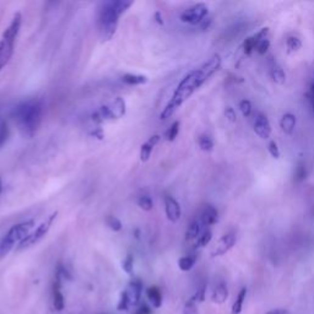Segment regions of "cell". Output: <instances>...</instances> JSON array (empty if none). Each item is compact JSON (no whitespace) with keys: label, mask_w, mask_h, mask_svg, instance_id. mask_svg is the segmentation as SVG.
<instances>
[{"label":"cell","mask_w":314,"mask_h":314,"mask_svg":"<svg viewBox=\"0 0 314 314\" xmlns=\"http://www.w3.org/2000/svg\"><path fill=\"white\" fill-rule=\"evenodd\" d=\"M220 66L221 57L218 54H215L208 62L204 63L200 68L188 73L178 83L171 99L160 113V119L166 120L171 118L176 113L177 109L182 106L206 80H209L220 69Z\"/></svg>","instance_id":"cell-1"},{"label":"cell","mask_w":314,"mask_h":314,"mask_svg":"<svg viewBox=\"0 0 314 314\" xmlns=\"http://www.w3.org/2000/svg\"><path fill=\"white\" fill-rule=\"evenodd\" d=\"M132 5V1H124V0H111L101 4L97 24H99V34L103 41H109L115 36L119 17Z\"/></svg>","instance_id":"cell-2"},{"label":"cell","mask_w":314,"mask_h":314,"mask_svg":"<svg viewBox=\"0 0 314 314\" xmlns=\"http://www.w3.org/2000/svg\"><path fill=\"white\" fill-rule=\"evenodd\" d=\"M18 129L24 135L33 136L38 130L43 116V103L36 99H27L16 106L13 112Z\"/></svg>","instance_id":"cell-3"},{"label":"cell","mask_w":314,"mask_h":314,"mask_svg":"<svg viewBox=\"0 0 314 314\" xmlns=\"http://www.w3.org/2000/svg\"><path fill=\"white\" fill-rule=\"evenodd\" d=\"M21 25H22V16L20 13H16L9 26L1 34V38H0V71L5 68L13 58L14 52H15L16 41H17V37L20 34Z\"/></svg>","instance_id":"cell-4"},{"label":"cell","mask_w":314,"mask_h":314,"mask_svg":"<svg viewBox=\"0 0 314 314\" xmlns=\"http://www.w3.org/2000/svg\"><path fill=\"white\" fill-rule=\"evenodd\" d=\"M34 225H36V221L31 218V220L22 221V222L16 223V225L11 226V229L6 232L3 239L0 241V257H4V255L8 254L15 246L17 247L25 237L29 236Z\"/></svg>","instance_id":"cell-5"},{"label":"cell","mask_w":314,"mask_h":314,"mask_svg":"<svg viewBox=\"0 0 314 314\" xmlns=\"http://www.w3.org/2000/svg\"><path fill=\"white\" fill-rule=\"evenodd\" d=\"M57 216H58V211H55V213H53L52 215L48 216V217L46 218L41 225H38V226L36 227L34 231L30 232L29 236L25 237V238L20 242V244L16 247V250H17V252H20V250H25L27 249V248H30V247L36 246L38 242H41L42 239L48 234V232H50V227H52L53 222L55 221Z\"/></svg>","instance_id":"cell-6"},{"label":"cell","mask_w":314,"mask_h":314,"mask_svg":"<svg viewBox=\"0 0 314 314\" xmlns=\"http://www.w3.org/2000/svg\"><path fill=\"white\" fill-rule=\"evenodd\" d=\"M209 8L206 4L198 3L192 5L190 8L185 9L182 14H181V20L184 24L189 25H199L201 24L205 17L208 16Z\"/></svg>","instance_id":"cell-7"},{"label":"cell","mask_w":314,"mask_h":314,"mask_svg":"<svg viewBox=\"0 0 314 314\" xmlns=\"http://www.w3.org/2000/svg\"><path fill=\"white\" fill-rule=\"evenodd\" d=\"M143 281L140 279H132L129 283H128L127 288L123 292L127 296L128 302H129L130 308L138 306L141 301V295H143Z\"/></svg>","instance_id":"cell-8"},{"label":"cell","mask_w":314,"mask_h":314,"mask_svg":"<svg viewBox=\"0 0 314 314\" xmlns=\"http://www.w3.org/2000/svg\"><path fill=\"white\" fill-rule=\"evenodd\" d=\"M107 109V115H108V119H120L124 117L125 112H127V104L122 97H117L109 104H104Z\"/></svg>","instance_id":"cell-9"},{"label":"cell","mask_w":314,"mask_h":314,"mask_svg":"<svg viewBox=\"0 0 314 314\" xmlns=\"http://www.w3.org/2000/svg\"><path fill=\"white\" fill-rule=\"evenodd\" d=\"M236 241L237 238L234 233H227L223 237H221L218 243L216 244V247L214 248L213 252H211V257H220V255L226 254L232 247L236 244Z\"/></svg>","instance_id":"cell-10"},{"label":"cell","mask_w":314,"mask_h":314,"mask_svg":"<svg viewBox=\"0 0 314 314\" xmlns=\"http://www.w3.org/2000/svg\"><path fill=\"white\" fill-rule=\"evenodd\" d=\"M165 211H166V216L171 222H177L181 218L182 211H181V206H179L178 201L174 199L171 195H165Z\"/></svg>","instance_id":"cell-11"},{"label":"cell","mask_w":314,"mask_h":314,"mask_svg":"<svg viewBox=\"0 0 314 314\" xmlns=\"http://www.w3.org/2000/svg\"><path fill=\"white\" fill-rule=\"evenodd\" d=\"M254 132L259 138L269 139L271 135V125L269 119L265 115L259 113L255 118L254 122Z\"/></svg>","instance_id":"cell-12"},{"label":"cell","mask_w":314,"mask_h":314,"mask_svg":"<svg viewBox=\"0 0 314 314\" xmlns=\"http://www.w3.org/2000/svg\"><path fill=\"white\" fill-rule=\"evenodd\" d=\"M60 288H62V280L55 278L52 288V301L53 307H54V309L57 312H62L65 308V297Z\"/></svg>","instance_id":"cell-13"},{"label":"cell","mask_w":314,"mask_h":314,"mask_svg":"<svg viewBox=\"0 0 314 314\" xmlns=\"http://www.w3.org/2000/svg\"><path fill=\"white\" fill-rule=\"evenodd\" d=\"M160 140H161V136H160L159 134H155V135L150 136V138H149V140L141 145V148H140V160L141 161L143 162L149 161V159L151 157V153H152L153 149H155V146L160 143Z\"/></svg>","instance_id":"cell-14"},{"label":"cell","mask_w":314,"mask_h":314,"mask_svg":"<svg viewBox=\"0 0 314 314\" xmlns=\"http://www.w3.org/2000/svg\"><path fill=\"white\" fill-rule=\"evenodd\" d=\"M198 220L203 226H211L217 221V210L213 205H205Z\"/></svg>","instance_id":"cell-15"},{"label":"cell","mask_w":314,"mask_h":314,"mask_svg":"<svg viewBox=\"0 0 314 314\" xmlns=\"http://www.w3.org/2000/svg\"><path fill=\"white\" fill-rule=\"evenodd\" d=\"M229 298V288L225 282H220L216 285V287L213 290L211 294V301L216 304H222Z\"/></svg>","instance_id":"cell-16"},{"label":"cell","mask_w":314,"mask_h":314,"mask_svg":"<svg viewBox=\"0 0 314 314\" xmlns=\"http://www.w3.org/2000/svg\"><path fill=\"white\" fill-rule=\"evenodd\" d=\"M146 297L153 308L157 309L162 306V292L157 286H150L146 290Z\"/></svg>","instance_id":"cell-17"},{"label":"cell","mask_w":314,"mask_h":314,"mask_svg":"<svg viewBox=\"0 0 314 314\" xmlns=\"http://www.w3.org/2000/svg\"><path fill=\"white\" fill-rule=\"evenodd\" d=\"M201 223L198 218L193 220L192 222L189 223V226H188L187 232H185V241L187 242H192V241H197L198 237L201 234Z\"/></svg>","instance_id":"cell-18"},{"label":"cell","mask_w":314,"mask_h":314,"mask_svg":"<svg viewBox=\"0 0 314 314\" xmlns=\"http://www.w3.org/2000/svg\"><path fill=\"white\" fill-rule=\"evenodd\" d=\"M280 127L283 132L286 134H292L296 127V116L291 115V113H286L282 116L280 120Z\"/></svg>","instance_id":"cell-19"},{"label":"cell","mask_w":314,"mask_h":314,"mask_svg":"<svg viewBox=\"0 0 314 314\" xmlns=\"http://www.w3.org/2000/svg\"><path fill=\"white\" fill-rule=\"evenodd\" d=\"M122 81L128 86H139L148 81L145 75H136V74H125L123 75Z\"/></svg>","instance_id":"cell-20"},{"label":"cell","mask_w":314,"mask_h":314,"mask_svg":"<svg viewBox=\"0 0 314 314\" xmlns=\"http://www.w3.org/2000/svg\"><path fill=\"white\" fill-rule=\"evenodd\" d=\"M246 296H247V288L242 287L241 291L238 292V296H237L236 301L233 302V306H232V309H231V314H241L242 309H243L244 301H246Z\"/></svg>","instance_id":"cell-21"},{"label":"cell","mask_w":314,"mask_h":314,"mask_svg":"<svg viewBox=\"0 0 314 314\" xmlns=\"http://www.w3.org/2000/svg\"><path fill=\"white\" fill-rule=\"evenodd\" d=\"M195 262H197L195 255H185L178 260V266L182 271H189L195 265Z\"/></svg>","instance_id":"cell-22"},{"label":"cell","mask_w":314,"mask_h":314,"mask_svg":"<svg viewBox=\"0 0 314 314\" xmlns=\"http://www.w3.org/2000/svg\"><path fill=\"white\" fill-rule=\"evenodd\" d=\"M211 238H213V232L206 230V231L201 232L199 237H198L197 242H195V249H200V248H204V247L208 246L210 243Z\"/></svg>","instance_id":"cell-23"},{"label":"cell","mask_w":314,"mask_h":314,"mask_svg":"<svg viewBox=\"0 0 314 314\" xmlns=\"http://www.w3.org/2000/svg\"><path fill=\"white\" fill-rule=\"evenodd\" d=\"M270 76L273 79V81L275 83H279V85H282L286 81V74L280 66H274L270 71Z\"/></svg>","instance_id":"cell-24"},{"label":"cell","mask_w":314,"mask_h":314,"mask_svg":"<svg viewBox=\"0 0 314 314\" xmlns=\"http://www.w3.org/2000/svg\"><path fill=\"white\" fill-rule=\"evenodd\" d=\"M198 144H199V148L203 151H206V152L211 151L214 148L213 139H211L209 135H205V134L199 136V139H198Z\"/></svg>","instance_id":"cell-25"},{"label":"cell","mask_w":314,"mask_h":314,"mask_svg":"<svg viewBox=\"0 0 314 314\" xmlns=\"http://www.w3.org/2000/svg\"><path fill=\"white\" fill-rule=\"evenodd\" d=\"M138 205L139 208L143 209V210L151 211L153 208V201L152 199H151V197H149V195H141L138 199Z\"/></svg>","instance_id":"cell-26"},{"label":"cell","mask_w":314,"mask_h":314,"mask_svg":"<svg viewBox=\"0 0 314 314\" xmlns=\"http://www.w3.org/2000/svg\"><path fill=\"white\" fill-rule=\"evenodd\" d=\"M106 225L108 226V229H111L112 231L115 232H119L120 230L123 229L122 222H120L119 218L116 217V216H108V217L106 218Z\"/></svg>","instance_id":"cell-27"},{"label":"cell","mask_w":314,"mask_h":314,"mask_svg":"<svg viewBox=\"0 0 314 314\" xmlns=\"http://www.w3.org/2000/svg\"><path fill=\"white\" fill-rule=\"evenodd\" d=\"M10 132H9V125L6 122H0V149L3 148L8 141Z\"/></svg>","instance_id":"cell-28"},{"label":"cell","mask_w":314,"mask_h":314,"mask_svg":"<svg viewBox=\"0 0 314 314\" xmlns=\"http://www.w3.org/2000/svg\"><path fill=\"white\" fill-rule=\"evenodd\" d=\"M179 125H181V123L178 122V120H176L174 123H172L171 127L167 129L166 132V140L167 141H173L174 139L177 138V135H178L179 132Z\"/></svg>","instance_id":"cell-29"},{"label":"cell","mask_w":314,"mask_h":314,"mask_svg":"<svg viewBox=\"0 0 314 314\" xmlns=\"http://www.w3.org/2000/svg\"><path fill=\"white\" fill-rule=\"evenodd\" d=\"M286 46H287V48L290 52H297L298 50H301L302 42H301V39L297 38V37L291 36V37H288L287 41H286Z\"/></svg>","instance_id":"cell-30"},{"label":"cell","mask_w":314,"mask_h":314,"mask_svg":"<svg viewBox=\"0 0 314 314\" xmlns=\"http://www.w3.org/2000/svg\"><path fill=\"white\" fill-rule=\"evenodd\" d=\"M122 267L128 275H132V271H134V257L132 254H128L124 258V260L122 262Z\"/></svg>","instance_id":"cell-31"},{"label":"cell","mask_w":314,"mask_h":314,"mask_svg":"<svg viewBox=\"0 0 314 314\" xmlns=\"http://www.w3.org/2000/svg\"><path fill=\"white\" fill-rule=\"evenodd\" d=\"M182 314H199L198 311V303L195 301H193L192 298H189L187 301V303L184 304Z\"/></svg>","instance_id":"cell-32"},{"label":"cell","mask_w":314,"mask_h":314,"mask_svg":"<svg viewBox=\"0 0 314 314\" xmlns=\"http://www.w3.org/2000/svg\"><path fill=\"white\" fill-rule=\"evenodd\" d=\"M257 44L258 42L255 41L253 37H249V38H247L246 42H244L243 44V48H244V53H246L247 55L252 54L253 50H257Z\"/></svg>","instance_id":"cell-33"},{"label":"cell","mask_w":314,"mask_h":314,"mask_svg":"<svg viewBox=\"0 0 314 314\" xmlns=\"http://www.w3.org/2000/svg\"><path fill=\"white\" fill-rule=\"evenodd\" d=\"M205 295H206V285H203L198 288L197 292H195L190 298H192L193 301L197 302V303H201V302L205 301Z\"/></svg>","instance_id":"cell-34"},{"label":"cell","mask_w":314,"mask_h":314,"mask_svg":"<svg viewBox=\"0 0 314 314\" xmlns=\"http://www.w3.org/2000/svg\"><path fill=\"white\" fill-rule=\"evenodd\" d=\"M117 309L119 312H128L130 309L129 302H128V298H127V296H125L124 292H122V294H120L119 301H118V304H117Z\"/></svg>","instance_id":"cell-35"},{"label":"cell","mask_w":314,"mask_h":314,"mask_svg":"<svg viewBox=\"0 0 314 314\" xmlns=\"http://www.w3.org/2000/svg\"><path fill=\"white\" fill-rule=\"evenodd\" d=\"M239 109H241L242 115H243L244 117H249L250 113H252V103H250L248 99H243V101H241V103H239Z\"/></svg>","instance_id":"cell-36"},{"label":"cell","mask_w":314,"mask_h":314,"mask_svg":"<svg viewBox=\"0 0 314 314\" xmlns=\"http://www.w3.org/2000/svg\"><path fill=\"white\" fill-rule=\"evenodd\" d=\"M269 47H270V41L269 39H263V41L258 42L257 44V52L259 53V54H265V53L267 52V50H269Z\"/></svg>","instance_id":"cell-37"},{"label":"cell","mask_w":314,"mask_h":314,"mask_svg":"<svg viewBox=\"0 0 314 314\" xmlns=\"http://www.w3.org/2000/svg\"><path fill=\"white\" fill-rule=\"evenodd\" d=\"M306 178V167L303 165H299L296 168V173H295V179L296 182H302Z\"/></svg>","instance_id":"cell-38"},{"label":"cell","mask_w":314,"mask_h":314,"mask_svg":"<svg viewBox=\"0 0 314 314\" xmlns=\"http://www.w3.org/2000/svg\"><path fill=\"white\" fill-rule=\"evenodd\" d=\"M267 148H269V152H270V155L273 156L274 159H279L280 157V150H279L278 144L275 141H270Z\"/></svg>","instance_id":"cell-39"},{"label":"cell","mask_w":314,"mask_h":314,"mask_svg":"<svg viewBox=\"0 0 314 314\" xmlns=\"http://www.w3.org/2000/svg\"><path fill=\"white\" fill-rule=\"evenodd\" d=\"M225 116H226V118L231 123H234L237 120L236 111H234V109L232 108V107H227V108L225 109Z\"/></svg>","instance_id":"cell-40"},{"label":"cell","mask_w":314,"mask_h":314,"mask_svg":"<svg viewBox=\"0 0 314 314\" xmlns=\"http://www.w3.org/2000/svg\"><path fill=\"white\" fill-rule=\"evenodd\" d=\"M135 314H152V309L148 304H141L135 311Z\"/></svg>","instance_id":"cell-41"},{"label":"cell","mask_w":314,"mask_h":314,"mask_svg":"<svg viewBox=\"0 0 314 314\" xmlns=\"http://www.w3.org/2000/svg\"><path fill=\"white\" fill-rule=\"evenodd\" d=\"M91 136L99 139V140H102V139L104 138V134H103V132H102L101 128H97L96 130H94V132H91Z\"/></svg>","instance_id":"cell-42"},{"label":"cell","mask_w":314,"mask_h":314,"mask_svg":"<svg viewBox=\"0 0 314 314\" xmlns=\"http://www.w3.org/2000/svg\"><path fill=\"white\" fill-rule=\"evenodd\" d=\"M265 314H285V312L282 309H271V311H269Z\"/></svg>","instance_id":"cell-43"},{"label":"cell","mask_w":314,"mask_h":314,"mask_svg":"<svg viewBox=\"0 0 314 314\" xmlns=\"http://www.w3.org/2000/svg\"><path fill=\"white\" fill-rule=\"evenodd\" d=\"M155 18H156V21H157V22H159L160 25H164V18L161 17V14L156 13L155 14Z\"/></svg>","instance_id":"cell-44"},{"label":"cell","mask_w":314,"mask_h":314,"mask_svg":"<svg viewBox=\"0 0 314 314\" xmlns=\"http://www.w3.org/2000/svg\"><path fill=\"white\" fill-rule=\"evenodd\" d=\"M312 103H313V111H314V80H313V83H312Z\"/></svg>","instance_id":"cell-45"},{"label":"cell","mask_w":314,"mask_h":314,"mask_svg":"<svg viewBox=\"0 0 314 314\" xmlns=\"http://www.w3.org/2000/svg\"><path fill=\"white\" fill-rule=\"evenodd\" d=\"M1 189H3V182H1V178H0V193H1Z\"/></svg>","instance_id":"cell-46"}]
</instances>
